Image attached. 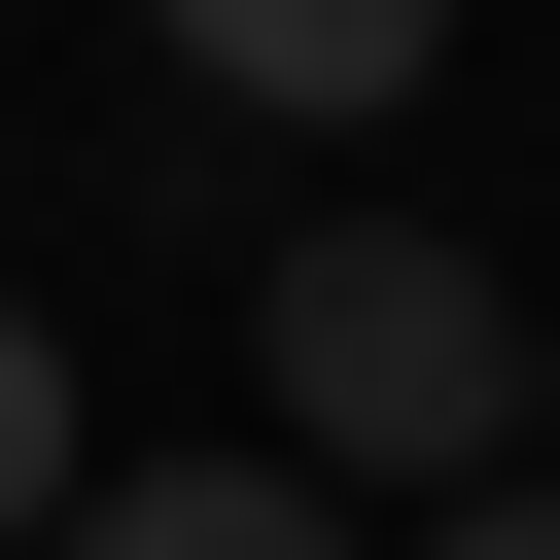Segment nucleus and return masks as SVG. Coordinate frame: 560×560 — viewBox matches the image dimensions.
<instances>
[{"instance_id":"1","label":"nucleus","mask_w":560,"mask_h":560,"mask_svg":"<svg viewBox=\"0 0 560 560\" xmlns=\"http://www.w3.org/2000/svg\"><path fill=\"white\" fill-rule=\"evenodd\" d=\"M245 350H280V455L315 490H525V420H560V280H455L420 210H315L280 280H245Z\"/></svg>"},{"instance_id":"2","label":"nucleus","mask_w":560,"mask_h":560,"mask_svg":"<svg viewBox=\"0 0 560 560\" xmlns=\"http://www.w3.org/2000/svg\"><path fill=\"white\" fill-rule=\"evenodd\" d=\"M70 560H385V525H350L315 455H105V525H70Z\"/></svg>"},{"instance_id":"3","label":"nucleus","mask_w":560,"mask_h":560,"mask_svg":"<svg viewBox=\"0 0 560 560\" xmlns=\"http://www.w3.org/2000/svg\"><path fill=\"white\" fill-rule=\"evenodd\" d=\"M175 70H210V105H420L455 0H175Z\"/></svg>"},{"instance_id":"4","label":"nucleus","mask_w":560,"mask_h":560,"mask_svg":"<svg viewBox=\"0 0 560 560\" xmlns=\"http://www.w3.org/2000/svg\"><path fill=\"white\" fill-rule=\"evenodd\" d=\"M70 525H105V420H70V350L0 315V560H70Z\"/></svg>"},{"instance_id":"5","label":"nucleus","mask_w":560,"mask_h":560,"mask_svg":"<svg viewBox=\"0 0 560 560\" xmlns=\"http://www.w3.org/2000/svg\"><path fill=\"white\" fill-rule=\"evenodd\" d=\"M420 560H560V455H525V490H455V525H420Z\"/></svg>"},{"instance_id":"6","label":"nucleus","mask_w":560,"mask_h":560,"mask_svg":"<svg viewBox=\"0 0 560 560\" xmlns=\"http://www.w3.org/2000/svg\"><path fill=\"white\" fill-rule=\"evenodd\" d=\"M525 455H560V420H525Z\"/></svg>"}]
</instances>
